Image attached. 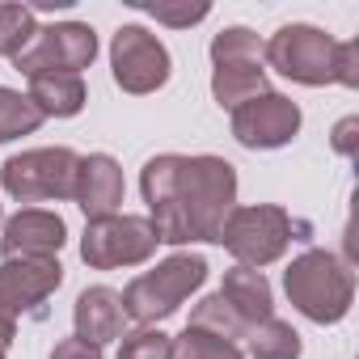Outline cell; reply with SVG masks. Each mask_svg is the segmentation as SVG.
<instances>
[{
	"label": "cell",
	"mask_w": 359,
	"mask_h": 359,
	"mask_svg": "<svg viewBox=\"0 0 359 359\" xmlns=\"http://www.w3.org/2000/svg\"><path fill=\"white\" fill-rule=\"evenodd\" d=\"M140 191L148 203V224L156 241L187 245V241H216L237 208V169L224 156H177L161 152L144 165Z\"/></svg>",
	"instance_id": "6da1fadb"
},
{
	"label": "cell",
	"mask_w": 359,
	"mask_h": 359,
	"mask_svg": "<svg viewBox=\"0 0 359 359\" xmlns=\"http://www.w3.org/2000/svg\"><path fill=\"white\" fill-rule=\"evenodd\" d=\"M283 292L287 300L317 325H334L351 313L355 300V275L351 266L330 254V250H304L287 271H283Z\"/></svg>",
	"instance_id": "7a4b0ae2"
},
{
	"label": "cell",
	"mask_w": 359,
	"mask_h": 359,
	"mask_svg": "<svg viewBox=\"0 0 359 359\" xmlns=\"http://www.w3.org/2000/svg\"><path fill=\"white\" fill-rule=\"evenodd\" d=\"M292 241H309V224L275 203L233 208L220 229V245L237 258V266H254V271L279 262Z\"/></svg>",
	"instance_id": "3957f363"
},
{
	"label": "cell",
	"mask_w": 359,
	"mask_h": 359,
	"mask_svg": "<svg viewBox=\"0 0 359 359\" xmlns=\"http://www.w3.org/2000/svg\"><path fill=\"white\" fill-rule=\"evenodd\" d=\"M203 283H208V258H199V254H173V258L156 262L152 271H144L140 279L127 283L123 313L131 321H140V325H156V321L173 317Z\"/></svg>",
	"instance_id": "277c9868"
},
{
	"label": "cell",
	"mask_w": 359,
	"mask_h": 359,
	"mask_svg": "<svg viewBox=\"0 0 359 359\" xmlns=\"http://www.w3.org/2000/svg\"><path fill=\"white\" fill-rule=\"evenodd\" d=\"M76 169L81 156L72 148H30L0 165V187L18 203H39V199H72L76 191Z\"/></svg>",
	"instance_id": "5b68a950"
},
{
	"label": "cell",
	"mask_w": 359,
	"mask_h": 359,
	"mask_svg": "<svg viewBox=\"0 0 359 359\" xmlns=\"http://www.w3.org/2000/svg\"><path fill=\"white\" fill-rule=\"evenodd\" d=\"M266 64L296 85H330L338 68V43L317 26H283L262 47Z\"/></svg>",
	"instance_id": "8992f818"
},
{
	"label": "cell",
	"mask_w": 359,
	"mask_h": 359,
	"mask_svg": "<svg viewBox=\"0 0 359 359\" xmlns=\"http://www.w3.org/2000/svg\"><path fill=\"white\" fill-rule=\"evenodd\" d=\"M110 72H114V85L123 93L144 97L169 81L173 60H169L165 43L156 34H148L144 26H118L110 39Z\"/></svg>",
	"instance_id": "52a82bcc"
},
{
	"label": "cell",
	"mask_w": 359,
	"mask_h": 359,
	"mask_svg": "<svg viewBox=\"0 0 359 359\" xmlns=\"http://www.w3.org/2000/svg\"><path fill=\"white\" fill-rule=\"evenodd\" d=\"M156 254V229L144 216H106L89 220L81 237V258L93 271H114V266H140Z\"/></svg>",
	"instance_id": "ba28073f"
},
{
	"label": "cell",
	"mask_w": 359,
	"mask_h": 359,
	"mask_svg": "<svg viewBox=\"0 0 359 359\" xmlns=\"http://www.w3.org/2000/svg\"><path fill=\"white\" fill-rule=\"evenodd\" d=\"M93 55H97L93 26H85V22H55V26L34 30L30 47L13 60V68L26 72V76H43V72H76L81 76V68L93 64Z\"/></svg>",
	"instance_id": "9c48e42d"
},
{
	"label": "cell",
	"mask_w": 359,
	"mask_h": 359,
	"mask_svg": "<svg viewBox=\"0 0 359 359\" xmlns=\"http://www.w3.org/2000/svg\"><path fill=\"white\" fill-rule=\"evenodd\" d=\"M300 131V106L283 93H262L233 110V135L245 148H283Z\"/></svg>",
	"instance_id": "30bf717a"
},
{
	"label": "cell",
	"mask_w": 359,
	"mask_h": 359,
	"mask_svg": "<svg viewBox=\"0 0 359 359\" xmlns=\"http://www.w3.org/2000/svg\"><path fill=\"white\" fill-rule=\"evenodd\" d=\"M60 283H64L60 258H9L0 266V317L18 321L22 313H34Z\"/></svg>",
	"instance_id": "8fae6325"
},
{
	"label": "cell",
	"mask_w": 359,
	"mask_h": 359,
	"mask_svg": "<svg viewBox=\"0 0 359 359\" xmlns=\"http://www.w3.org/2000/svg\"><path fill=\"white\" fill-rule=\"evenodd\" d=\"M68 241V224L55 212H39L26 208L13 220H5V233H0V254L9 258H55Z\"/></svg>",
	"instance_id": "7c38bea8"
},
{
	"label": "cell",
	"mask_w": 359,
	"mask_h": 359,
	"mask_svg": "<svg viewBox=\"0 0 359 359\" xmlns=\"http://www.w3.org/2000/svg\"><path fill=\"white\" fill-rule=\"evenodd\" d=\"M72 199L81 203V212H85L89 220L118 216V203H123V169H118V161H114L110 152H89V156H81Z\"/></svg>",
	"instance_id": "4fadbf2b"
},
{
	"label": "cell",
	"mask_w": 359,
	"mask_h": 359,
	"mask_svg": "<svg viewBox=\"0 0 359 359\" xmlns=\"http://www.w3.org/2000/svg\"><path fill=\"white\" fill-rule=\"evenodd\" d=\"M72 321H76V338H81V342H89V346L110 342V338L123 334V321H127V313H123V296H118L114 287H106V283L85 287V292L76 296Z\"/></svg>",
	"instance_id": "5bb4252c"
},
{
	"label": "cell",
	"mask_w": 359,
	"mask_h": 359,
	"mask_svg": "<svg viewBox=\"0 0 359 359\" xmlns=\"http://www.w3.org/2000/svg\"><path fill=\"white\" fill-rule=\"evenodd\" d=\"M220 296L229 300V309H233L250 330H254V325H262L266 317H275L271 283H266V275H262V271H254V266H233V271H224Z\"/></svg>",
	"instance_id": "9a60e30c"
},
{
	"label": "cell",
	"mask_w": 359,
	"mask_h": 359,
	"mask_svg": "<svg viewBox=\"0 0 359 359\" xmlns=\"http://www.w3.org/2000/svg\"><path fill=\"white\" fill-rule=\"evenodd\" d=\"M43 118H72L85 110V81L76 72H43L30 76V93H26Z\"/></svg>",
	"instance_id": "2e32d148"
},
{
	"label": "cell",
	"mask_w": 359,
	"mask_h": 359,
	"mask_svg": "<svg viewBox=\"0 0 359 359\" xmlns=\"http://www.w3.org/2000/svg\"><path fill=\"white\" fill-rule=\"evenodd\" d=\"M262 93H266V68L262 64H220L212 72V97L229 110H237Z\"/></svg>",
	"instance_id": "e0dca14e"
},
{
	"label": "cell",
	"mask_w": 359,
	"mask_h": 359,
	"mask_svg": "<svg viewBox=\"0 0 359 359\" xmlns=\"http://www.w3.org/2000/svg\"><path fill=\"white\" fill-rule=\"evenodd\" d=\"M187 330H199V334H212V338H224V342L250 338V325L229 309V300H224L220 292L195 304V313H191V325H187Z\"/></svg>",
	"instance_id": "ac0fdd59"
},
{
	"label": "cell",
	"mask_w": 359,
	"mask_h": 359,
	"mask_svg": "<svg viewBox=\"0 0 359 359\" xmlns=\"http://www.w3.org/2000/svg\"><path fill=\"white\" fill-rule=\"evenodd\" d=\"M250 355L254 359H300V334L287 321L266 317L262 325L250 330Z\"/></svg>",
	"instance_id": "d6986e66"
},
{
	"label": "cell",
	"mask_w": 359,
	"mask_h": 359,
	"mask_svg": "<svg viewBox=\"0 0 359 359\" xmlns=\"http://www.w3.org/2000/svg\"><path fill=\"white\" fill-rule=\"evenodd\" d=\"M39 127H43V114L26 93L0 89V144H9L18 135H34Z\"/></svg>",
	"instance_id": "ffe728a7"
},
{
	"label": "cell",
	"mask_w": 359,
	"mask_h": 359,
	"mask_svg": "<svg viewBox=\"0 0 359 359\" xmlns=\"http://www.w3.org/2000/svg\"><path fill=\"white\" fill-rule=\"evenodd\" d=\"M212 64H262V39L245 26H229L212 39Z\"/></svg>",
	"instance_id": "44dd1931"
},
{
	"label": "cell",
	"mask_w": 359,
	"mask_h": 359,
	"mask_svg": "<svg viewBox=\"0 0 359 359\" xmlns=\"http://www.w3.org/2000/svg\"><path fill=\"white\" fill-rule=\"evenodd\" d=\"M34 39V9L30 5H0V55L18 60Z\"/></svg>",
	"instance_id": "7402d4cb"
},
{
	"label": "cell",
	"mask_w": 359,
	"mask_h": 359,
	"mask_svg": "<svg viewBox=\"0 0 359 359\" xmlns=\"http://www.w3.org/2000/svg\"><path fill=\"white\" fill-rule=\"evenodd\" d=\"M169 359H241L237 342L199 334V330H182L177 338H169Z\"/></svg>",
	"instance_id": "603a6c76"
},
{
	"label": "cell",
	"mask_w": 359,
	"mask_h": 359,
	"mask_svg": "<svg viewBox=\"0 0 359 359\" xmlns=\"http://www.w3.org/2000/svg\"><path fill=\"white\" fill-rule=\"evenodd\" d=\"M118 359H169V334H161L152 325H140L135 334H123Z\"/></svg>",
	"instance_id": "cb8c5ba5"
},
{
	"label": "cell",
	"mask_w": 359,
	"mask_h": 359,
	"mask_svg": "<svg viewBox=\"0 0 359 359\" xmlns=\"http://www.w3.org/2000/svg\"><path fill=\"white\" fill-rule=\"evenodd\" d=\"M144 13H148V18H156L161 26H177V30H182V26L203 22L212 9L203 5V0H199V5H191V0H187V5H144Z\"/></svg>",
	"instance_id": "d4e9b609"
},
{
	"label": "cell",
	"mask_w": 359,
	"mask_h": 359,
	"mask_svg": "<svg viewBox=\"0 0 359 359\" xmlns=\"http://www.w3.org/2000/svg\"><path fill=\"white\" fill-rule=\"evenodd\" d=\"M334 81L346 85V89L359 85V43H355V39H351V43H338V68H334Z\"/></svg>",
	"instance_id": "484cf974"
},
{
	"label": "cell",
	"mask_w": 359,
	"mask_h": 359,
	"mask_svg": "<svg viewBox=\"0 0 359 359\" xmlns=\"http://www.w3.org/2000/svg\"><path fill=\"white\" fill-rule=\"evenodd\" d=\"M330 144H334V152H342V156H355V152H359V118H355V114H346V118L334 127Z\"/></svg>",
	"instance_id": "4316f807"
},
{
	"label": "cell",
	"mask_w": 359,
	"mask_h": 359,
	"mask_svg": "<svg viewBox=\"0 0 359 359\" xmlns=\"http://www.w3.org/2000/svg\"><path fill=\"white\" fill-rule=\"evenodd\" d=\"M51 359H102V346H89L81 338H64V342H55Z\"/></svg>",
	"instance_id": "83f0119b"
},
{
	"label": "cell",
	"mask_w": 359,
	"mask_h": 359,
	"mask_svg": "<svg viewBox=\"0 0 359 359\" xmlns=\"http://www.w3.org/2000/svg\"><path fill=\"white\" fill-rule=\"evenodd\" d=\"M0 359H5V346H0Z\"/></svg>",
	"instance_id": "f1b7e54d"
},
{
	"label": "cell",
	"mask_w": 359,
	"mask_h": 359,
	"mask_svg": "<svg viewBox=\"0 0 359 359\" xmlns=\"http://www.w3.org/2000/svg\"><path fill=\"white\" fill-rule=\"evenodd\" d=\"M0 224H5V212H0Z\"/></svg>",
	"instance_id": "f546056e"
}]
</instances>
